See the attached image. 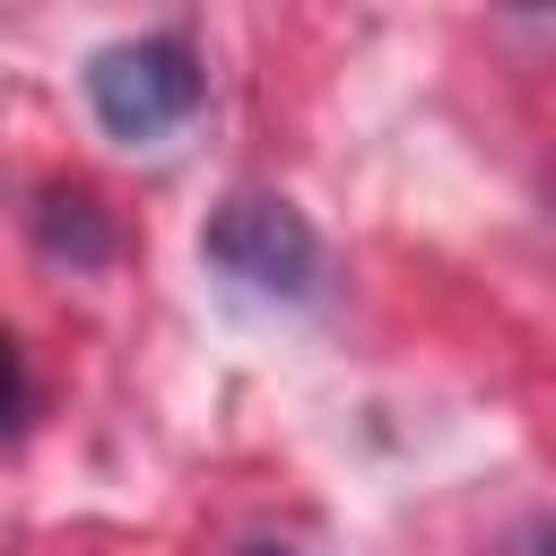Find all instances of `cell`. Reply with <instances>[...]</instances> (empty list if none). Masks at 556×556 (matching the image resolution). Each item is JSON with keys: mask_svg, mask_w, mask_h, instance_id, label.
I'll use <instances>...</instances> for the list:
<instances>
[{"mask_svg": "<svg viewBox=\"0 0 556 556\" xmlns=\"http://www.w3.org/2000/svg\"><path fill=\"white\" fill-rule=\"evenodd\" d=\"M200 252H208L217 278H235V287L261 295V304H304V295L321 287V235H313L304 208L278 200V191H235V200H217L208 226H200Z\"/></svg>", "mask_w": 556, "mask_h": 556, "instance_id": "obj_1", "label": "cell"}, {"mask_svg": "<svg viewBox=\"0 0 556 556\" xmlns=\"http://www.w3.org/2000/svg\"><path fill=\"white\" fill-rule=\"evenodd\" d=\"M87 113H96L104 139H122V148L174 139V130L200 113V61H191V43H174V35L104 43V52L87 61Z\"/></svg>", "mask_w": 556, "mask_h": 556, "instance_id": "obj_2", "label": "cell"}, {"mask_svg": "<svg viewBox=\"0 0 556 556\" xmlns=\"http://www.w3.org/2000/svg\"><path fill=\"white\" fill-rule=\"evenodd\" d=\"M35 235H43V252H52V261H70V269H96V261L113 252V235H104V217H96V200H87V191H43Z\"/></svg>", "mask_w": 556, "mask_h": 556, "instance_id": "obj_3", "label": "cell"}, {"mask_svg": "<svg viewBox=\"0 0 556 556\" xmlns=\"http://www.w3.org/2000/svg\"><path fill=\"white\" fill-rule=\"evenodd\" d=\"M504 556H556V513H530L504 530Z\"/></svg>", "mask_w": 556, "mask_h": 556, "instance_id": "obj_4", "label": "cell"}, {"mask_svg": "<svg viewBox=\"0 0 556 556\" xmlns=\"http://www.w3.org/2000/svg\"><path fill=\"white\" fill-rule=\"evenodd\" d=\"M243 556H295V547H243Z\"/></svg>", "mask_w": 556, "mask_h": 556, "instance_id": "obj_5", "label": "cell"}]
</instances>
